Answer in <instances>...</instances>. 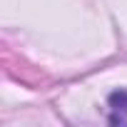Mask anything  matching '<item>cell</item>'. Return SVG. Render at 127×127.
Masks as SVG:
<instances>
[{"instance_id":"1","label":"cell","mask_w":127,"mask_h":127,"mask_svg":"<svg viewBox=\"0 0 127 127\" xmlns=\"http://www.w3.org/2000/svg\"><path fill=\"white\" fill-rule=\"evenodd\" d=\"M107 120L115 127H127V90H115L107 97Z\"/></svg>"}]
</instances>
